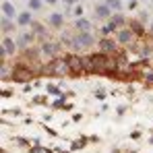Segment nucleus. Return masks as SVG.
I'll list each match as a JSON object with an SVG mask.
<instances>
[{
	"instance_id": "obj_14",
	"label": "nucleus",
	"mask_w": 153,
	"mask_h": 153,
	"mask_svg": "<svg viewBox=\"0 0 153 153\" xmlns=\"http://www.w3.org/2000/svg\"><path fill=\"white\" fill-rule=\"evenodd\" d=\"M73 29H75L76 33L93 31V23H91V19H87V17H79V19H73Z\"/></svg>"
},
{
	"instance_id": "obj_38",
	"label": "nucleus",
	"mask_w": 153,
	"mask_h": 153,
	"mask_svg": "<svg viewBox=\"0 0 153 153\" xmlns=\"http://www.w3.org/2000/svg\"><path fill=\"white\" fill-rule=\"evenodd\" d=\"M89 139H91V143H93V145H95V143H100V137H97V134H91Z\"/></svg>"
},
{
	"instance_id": "obj_23",
	"label": "nucleus",
	"mask_w": 153,
	"mask_h": 153,
	"mask_svg": "<svg viewBox=\"0 0 153 153\" xmlns=\"http://www.w3.org/2000/svg\"><path fill=\"white\" fill-rule=\"evenodd\" d=\"M137 19H139L141 23H145V25H149V23H151V17H149V10H147V8H139Z\"/></svg>"
},
{
	"instance_id": "obj_39",
	"label": "nucleus",
	"mask_w": 153,
	"mask_h": 153,
	"mask_svg": "<svg viewBox=\"0 0 153 153\" xmlns=\"http://www.w3.org/2000/svg\"><path fill=\"white\" fill-rule=\"evenodd\" d=\"M110 153H124V149H120V147H114Z\"/></svg>"
},
{
	"instance_id": "obj_42",
	"label": "nucleus",
	"mask_w": 153,
	"mask_h": 153,
	"mask_svg": "<svg viewBox=\"0 0 153 153\" xmlns=\"http://www.w3.org/2000/svg\"><path fill=\"white\" fill-rule=\"evenodd\" d=\"M46 153H58V151H54V149H46Z\"/></svg>"
},
{
	"instance_id": "obj_18",
	"label": "nucleus",
	"mask_w": 153,
	"mask_h": 153,
	"mask_svg": "<svg viewBox=\"0 0 153 153\" xmlns=\"http://www.w3.org/2000/svg\"><path fill=\"white\" fill-rule=\"evenodd\" d=\"M89 143H91V139H89L87 134H81L79 139H73V141H71V151H81V149H85Z\"/></svg>"
},
{
	"instance_id": "obj_30",
	"label": "nucleus",
	"mask_w": 153,
	"mask_h": 153,
	"mask_svg": "<svg viewBox=\"0 0 153 153\" xmlns=\"http://www.w3.org/2000/svg\"><path fill=\"white\" fill-rule=\"evenodd\" d=\"M0 95H2V100H6V97H13V89H2V91H0Z\"/></svg>"
},
{
	"instance_id": "obj_12",
	"label": "nucleus",
	"mask_w": 153,
	"mask_h": 153,
	"mask_svg": "<svg viewBox=\"0 0 153 153\" xmlns=\"http://www.w3.org/2000/svg\"><path fill=\"white\" fill-rule=\"evenodd\" d=\"M0 48H4V50H6L8 58H15V54H17V50H19V46H17V39H15L13 35H2Z\"/></svg>"
},
{
	"instance_id": "obj_20",
	"label": "nucleus",
	"mask_w": 153,
	"mask_h": 153,
	"mask_svg": "<svg viewBox=\"0 0 153 153\" xmlns=\"http://www.w3.org/2000/svg\"><path fill=\"white\" fill-rule=\"evenodd\" d=\"M103 2H105V4L114 10V13H122V10L126 8V6H124V4H126L124 0H103Z\"/></svg>"
},
{
	"instance_id": "obj_11",
	"label": "nucleus",
	"mask_w": 153,
	"mask_h": 153,
	"mask_svg": "<svg viewBox=\"0 0 153 153\" xmlns=\"http://www.w3.org/2000/svg\"><path fill=\"white\" fill-rule=\"evenodd\" d=\"M33 33H35V37H37V42H44V39H50V33L52 29L48 25H44V23H39V21H33V25L29 27Z\"/></svg>"
},
{
	"instance_id": "obj_28",
	"label": "nucleus",
	"mask_w": 153,
	"mask_h": 153,
	"mask_svg": "<svg viewBox=\"0 0 153 153\" xmlns=\"http://www.w3.org/2000/svg\"><path fill=\"white\" fill-rule=\"evenodd\" d=\"M27 151H29V153H46V149H44L42 145H31Z\"/></svg>"
},
{
	"instance_id": "obj_40",
	"label": "nucleus",
	"mask_w": 153,
	"mask_h": 153,
	"mask_svg": "<svg viewBox=\"0 0 153 153\" xmlns=\"http://www.w3.org/2000/svg\"><path fill=\"white\" fill-rule=\"evenodd\" d=\"M81 118H83V116H81V114H73V120H75V122H79V120H81Z\"/></svg>"
},
{
	"instance_id": "obj_7",
	"label": "nucleus",
	"mask_w": 153,
	"mask_h": 153,
	"mask_svg": "<svg viewBox=\"0 0 153 153\" xmlns=\"http://www.w3.org/2000/svg\"><path fill=\"white\" fill-rule=\"evenodd\" d=\"M76 42H79V46H81L83 52H89L97 46L100 39L93 35V31H83V33H76Z\"/></svg>"
},
{
	"instance_id": "obj_35",
	"label": "nucleus",
	"mask_w": 153,
	"mask_h": 153,
	"mask_svg": "<svg viewBox=\"0 0 153 153\" xmlns=\"http://www.w3.org/2000/svg\"><path fill=\"white\" fill-rule=\"evenodd\" d=\"M116 114H118V116H124V114H126V108H124V105H120V108L116 110Z\"/></svg>"
},
{
	"instance_id": "obj_8",
	"label": "nucleus",
	"mask_w": 153,
	"mask_h": 153,
	"mask_svg": "<svg viewBox=\"0 0 153 153\" xmlns=\"http://www.w3.org/2000/svg\"><path fill=\"white\" fill-rule=\"evenodd\" d=\"M35 42H37V37H35V33L31 31V29H21V33H19V37H17V46H19V50H29V48H33L35 46Z\"/></svg>"
},
{
	"instance_id": "obj_3",
	"label": "nucleus",
	"mask_w": 153,
	"mask_h": 153,
	"mask_svg": "<svg viewBox=\"0 0 153 153\" xmlns=\"http://www.w3.org/2000/svg\"><path fill=\"white\" fill-rule=\"evenodd\" d=\"M64 60L68 64V71L73 79H81V76L87 75L85 71V60H83V54H76V52H64Z\"/></svg>"
},
{
	"instance_id": "obj_27",
	"label": "nucleus",
	"mask_w": 153,
	"mask_h": 153,
	"mask_svg": "<svg viewBox=\"0 0 153 153\" xmlns=\"http://www.w3.org/2000/svg\"><path fill=\"white\" fill-rule=\"evenodd\" d=\"M126 8H128V10H137V8H141V0H132V2H126Z\"/></svg>"
},
{
	"instance_id": "obj_21",
	"label": "nucleus",
	"mask_w": 153,
	"mask_h": 153,
	"mask_svg": "<svg viewBox=\"0 0 153 153\" xmlns=\"http://www.w3.org/2000/svg\"><path fill=\"white\" fill-rule=\"evenodd\" d=\"M44 6H46V2H44V0H27V8H29V10H33V13H39Z\"/></svg>"
},
{
	"instance_id": "obj_24",
	"label": "nucleus",
	"mask_w": 153,
	"mask_h": 153,
	"mask_svg": "<svg viewBox=\"0 0 153 153\" xmlns=\"http://www.w3.org/2000/svg\"><path fill=\"white\" fill-rule=\"evenodd\" d=\"M71 17H73V19L85 17V6H83V4H75V6L71 8Z\"/></svg>"
},
{
	"instance_id": "obj_43",
	"label": "nucleus",
	"mask_w": 153,
	"mask_h": 153,
	"mask_svg": "<svg viewBox=\"0 0 153 153\" xmlns=\"http://www.w3.org/2000/svg\"><path fill=\"white\" fill-rule=\"evenodd\" d=\"M124 2H132V0H124Z\"/></svg>"
},
{
	"instance_id": "obj_36",
	"label": "nucleus",
	"mask_w": 153,
	"mask_h": 153,
	"mask_svg": "<svg viewBox=\"0 0 153 153\" xmlns=\"http://www.w3.org/2000/svg\"><path fill=\"white\" fill-rule=\"evenodd\" d=\"M44 2H46V4H48V6H56V4H58V2H60V0H44Z\"/></svg>"
},
{
	"instance_id": "obj_34",
	"label": "nucleus",
	"mask_w": 153,
	"mask_h": 153,
	"mask_svg": "<svg viewBox=\"0 0 153 153\" xmlns=\"http://www.w3.org/2000/svg\"><path fill=\"white\" fill-rule=\"evenodd\" d=\"M33 87H37V89H42V87H44V83H42V79H35V81H33Z\"/></svg>"
},
{
	"instance_id": "obj_17",
	"label": "nucleus",
	"mask_w": 153,
	"mask_h": 153,
	"mask_svg": "<svg viewBox=\"0 0 153 153\" xmlns=\"http://www.w3.org/2000/svg\"><path fill=\"white\" fill-rule=\"evenodd\" d=\"M0 10H2V15L4 17H8V19H17V8H15V4L10 2V0H2V4H0Z\"/></svg>"
},
{
	"instance_id": "obj_5",
	"label": "nucleus",
	"mask_w": 153,
	"mask_h": 153,
	"mask_svg": "<svg viewBox=\"0 0 153 153\" xmlns=\"http://www.w3.org/2000/svg\"><path fill=\"white\" fill-rule=\"evenodd\" d=\"M97 50L103 52V54H110V56H116V54H120L124 48L118 44L116 37L110 35V37H100V42H97Z\"/></svg>"
},
{
	"instance_id": "obj_10",
	"label": "nucleus",
	"mask_w": 153,
	"mask_h": 153,
	"mask_svg": "<svg viewBox=\"0 0 153 153\" xmlns=\"http://www.w3.org/2000/svg\"><path fill=\"white\" fill-rule=\"evenodd\" d=\"M93 15H95V19H97V21H103V23H105V21H110V19H112L114 10H112V8H110V6L102 0V2H95V4H93Z\"/></svg>"
},
{
	"instance_id": "obj_33",
	"label": "nucleus",
	"mask_w": 153,
	"mask_h": 153,
	"mask_svg": "<svg viewBox=\"0 0 153 153\" xmlns=\"http://www.w3.org/2000/svg\"><path fill=\"white\" fill-rule=\"evenodd\" d=\"M44 128H46V132H48V134H52V137H58V132H56V130H52L50 126H46V124H44Z\"/></svg>"
},
{
	"instance_id": "obj_1",
	"label": "nucleus",
	"mask_w": 153,
	"mask_h": 153,
	"mask_svg": "<svg viewBox=\"0 0 153 153\" xmlns=\"http://www.w3.org/2000/svg\"><path fill=\"white\" fill-rule=\"evenodd\" d=\"M39 54H42V58H44V62H48V60H54V58H58V56H62L64 54V46H62V42L60 39H44V42H39Z\"/></svg>"
},
{
	"instance_id": "obj_32",
	"label": "nucleus",
	"mask_w": 153,
	"mask_h": 153,
	"mask_svg": "<svg viewBox=\"0 0 153 153\" xmlns=\"http://www.w3.org/2000/svg\"><path fill=\"white\" fill-rule=\"evenodd\" d=\"M33 103H48V100H46L44 95H35V97H33Z\"/></svg>"
},
{
	"instance_id": "obj_2",
	"label": "nucleus",
	"mask_w": 153,
	"mask_h": 153,
	"mask_svg": "<svg viewBox=\"0 0 153 153\" xmlns=\"http://www.w3.org/2000/svg\"><path fill=\"white\" fill-rule=\"evenodd\" d=\"M42 75H46V76H71L68 64H66V60H64V54L58 56V58H54V60H48V62L44 64Z\"/></svg>"
},
{
	"instance_id": "obj_22",
	"label": "nucleus",
	"mask_w": 153,
	"mask_h": 153,
	"mask_svg": "<svg viewBox=\"0 0 153 153\" xmlns=\"http://www.w3.org/2000/svg\"><path fill=\"white\" fill-rule=\"evenodd\" d=\"M114 33H116V29L110 25L108 21H105V23L100 27V37H110V35H114Z\"/></svg>"
},
{
	"instance_id": "obj_6",
	"label": "nucleus",
	"mask_w": 153,
	"mask_h": 153,
	"mask_svg": "<svg viewBox=\"0 0 153 153\" xmlns=\"http://www.w3.org/2000/svg\"><path fill=\"white\" fill-rule=\"evenodd\" d=\"M114 37L118 39V44H120L122 48H130V46L139 39V37H137V33H134V31H132L128 25L122 27V29H118V31L114 33Z\"/></svg>"
},
{
	"instance_id": "obj_31",
	"label": "nucleus",
	"mask_w": 153,
	"mask_h": 153,
	"mask_svg": "<svg viewBox=\"0 0 153 153\" xmlns=\"http://www.w3.org/2000/svg\"><path fill=\"white\" fill-rule=\"evenodd\" d=\"M141 137H143V132H141V130H132V132H130V139H132V141H139Z\"/></svg>"
},
{
	"instance_id": "obj_9",
	"label": "nucleus",
	"mask_w": 153,
	"mask_h": 153,
	"mask_svg": "<svg viewBox=\"0 0 153 153\" xmlns=\"http://www.w3.org/2000/svg\"><path fill=\"white\" fill-rule=\"evenodd\" d=\"M64 21H66V17H64V13H58V10H54V13H50V17L46 19V25L50 27L52 31H62L64 29Z\"/></svg>"
},
{
	"instance_id": "obj_13",
	"label": "nucleus",
	"mask_w": 153,
	"mask_h": 153,
	"mask_svg": "<svg viewBox=\"0 0 153 153\" xmlns=\"http://www.w3.org/2000/svg\"><path fill=\"white\" fill-rule=\"evenodd\" d=\"M15 21H17V25L21 27V29H29V27L33 25V21H35V19H33V10H29V8H27V10H21Z\"/></svg>"
},
{
	"instance_id": "obj_44",
	"label": "nucleus",
	"mask_w": 153,
	"mask_h": 153,
	"mask_svg": "<svg viewBox=\"0 0 153 153\" xmlns=\"http://www.w3.org/2000/svg\"><path fill=\"white\" fill-rule=\"evenodd\" d=\"M149 2H151V6H153V0H149Z\"/></svg>"
},
{
	"instance_id": "obj_25",
	"label": "nucleus",
	"mask_w": 153,
	"mask_h": 153,
	"mask_svg": "<svg viewBox=\"0 0 153 153\" xmlns=\"http://www.w3.org/2000/svg\"><path fill=\"white\" fill-rule=\"evenodd\" d=\"M15 141H17V145H19V147H25V149H29V147L33 145L29 139H25V137H15Z\"/></svg>"
},
{
	"instance_id": "obj_16",
	"label": "nucleus",
	"mask_w": 153,
	"mask_h": 153,
	"mask_svg": "<svg viewBox=\"0 0 153 153\" xmlns=\"http://www.w3.org/2000/svg\"><path fill=\"white\" fill-rule=\"evenodd\" d=\"M108 23H110V25L118 31V29H122V27L128 25V19L124 17V13H114V15H112V19H110Z\"/></svg>"
},
{
	"instance_id": "obj_41",
	"label": "nucleus",
	"mask_w": 153,
	"mask_h": 153,
	"mask_svg": "<svg viewBox=\"0 0 153 153\" xmlns=\"http://www.w3.org/2000/svg\"><path fill=\"white\" fill-rule=\"evenodd\" d=\"M149 35L153 37V19H151V23H149Z\"/></svg>"
},
{
	"instance_id": "obj_15",
	"label": "nucleus",
	"mask_w": 153,
	"mask_h": 153,
	"mask_svg": "<svg viewBox=\"0 0 153 153\" xmlns=\"http://www.w3.org/2000/svg\"><path fill=\"white\" fill-rule=\"evenodd\" d=\"M17 27H19V25H17L15 19H8V17L2 15V19H0V31H2V35H10Z\"/></svg>"
},
{
	"instance_id": "obj_4",
	"label": "nucleus",
	"mask_w": 153,
	"mask_h": 153,
	"mask_svg": "<svg viewBox=\"0 0 153 153\" xmlns=\"http://www.w3.org/2000/svg\"><path fill=\"white\" fill-rule=\"evenodd\" d=\"M35 73L27 66L25 62H15L13 64V73H10V81L13 83H19V85H27V83H33L35 81Z\"/></svg>"
},
{
	"instance_id": "obj_26",
	"label": "nucleus",
	"mask_w": 153,
	"mask_h": 153,
	"mask_svg": "<svg viewBox=\"0 0 153 153\" xmlns=\"http://www.w3.org/2000/svg\"><path fill=\"white\" fill-rule=\"evenodd\" d=\"M93 97H97V100H102V102H105V97H108V91H105L103 87H97V89L93 91Z\"/></svg>"
},
{
	"instance_id": "obj_19",
	"label": "nucleus",
	"mask_w": 153,
	"mask_h": 153,
	"mask_svg": "<svg viewBox=\"0 0 153 153\" xmlns=\"http://www.w3.org/2000/svg\"><path fill=\"white\" fill-rule=\"evenodd\" d=\"M46 93L52 95V97H64V95H66V93L60 89V85H56V83H48V85H46Z\"/></svg>"
},
{
	"instance_id": "obj_29",
	"label": "nucleus",
	"mask_w": 153,
	"mask_h": 153,
	"mask_svg": "<svg viewBox=\"0 0 153 153\" xmlns=\"http://www.w3.org/2000/svg\"><path fill=\"white\" fill-rule=\"evenodd\" d=\"M60 4L66 6V8H73L75 4H79V0H60Z\"/></svg>"
},
{
	"instance_id": "obj_37",
	"label": "nucleus",
	"mask_w": 153,
	"mask_h": 153,
	"mask_svg": "<svg viewBox=\"0 0 153 153\" xmlns=\"http://www.w3.org/2000/svg\"><path fill=\"white\" fill-rule=\"evenodd\" d=\"M4 114H13V116H19V114H21V110H8V112H4Z\"/></svg>"
}]
</instances>
